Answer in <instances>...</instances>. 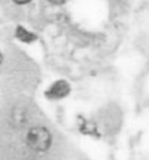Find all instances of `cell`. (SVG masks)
Listing matches in <instances>:
<instances>
[{
	"mask_svg": "<svg viewBox=\"0 0 149 160\" xmlns=\"http://www.w3.org/2000/svg\"><path fill=\"white\" fill-rule=\"evenodd\" d=\"M12 1L17 5H24V4H28V3L31 2L32 0H12Z\"/></svg>",
	"mask_w": 149,
	"mask_h": 160,
	"instance_id": "5",
	"label": "cell"
},
{
	"mask_svg": "<svg viewBox=\"0 0 149 160\" xmlns=\"http://www.w3.org/2000/svg\"><path fill=\"white\" fill-rule=\"evenodd\" d=\"M16 36L17 39L25 43H32L37 39V36H36L34 33H32V32H30L29 30H27L26 28H24L21 26H19L16 28Z\"/></svg>",
	"mask_w": 149,
	"mask_h": 160,
	"instance_id": "3",
	"label": "cell"
},
{
	"mask_svg": "<svg viewBox=\"0 0 149 160\" xmlns=\"http://www.w3.org/2000/svg\"><path fill=\"white\" fill-rule=\"evenodd\" d=\"M12 121L16 123V126H23L28 120V116L24 109H16L12 114Z\"/></svg>",
	"mask_w": 149,
	"mask_h": 160,
	"instance_id": "4",
	"label": "cell"
},
{
	"mask_svg": "<svg viewBox=\"0 0 149 160\" xmlns=\"http://www.w3.org/2000/svg\"><path fill=\"white\" fill-rule=\"evenodd\" d=\"M71 92L70 84L64 80H58L54 82L53 84L48 88L46 96L50 100H60L67 97Z\"/></svg>",
	"mask_w": 149,
	"mask_h": 160,
	"instance_id": "2",
	"label": "cell"
},
{
	"mask_svg": "<svg viewBox=\"0 0 149 160\" xmlns=\"http://www.w3.org/2000/svg\"><path fill=\"white\" fill-rule=\"evenodd\" d=\"M25 144L29 150L35 153H44L51 146L52 134L46 126H32L26 132Z\"/></svg>",
	"mask_w": 149,
	"mask_h": 160,
	"instance_id": "1",
	"label": "cell"
},
{
	"mask_svg": "<svg viewBox=\"0 0 149 160\" xmlns=\"http://www.w3.org/2000/svg\"><path fill=\"white\" fill-rule=\"evenodd\" d=\"M50 3H52L54 5H61L67 1V0H48Z\"/></svg>",
	"mask_w": 149,
	"mask_h": 160,
	"instance_id": "6",
	"label": "cell"
}]
</instances>
